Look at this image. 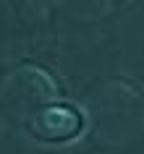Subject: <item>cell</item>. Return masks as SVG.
Masks as SVG:
<instances>
[{
	"label": "cell",
	"instance_id": "1",
	"mask_svg": "<svg viewBox=\"0 0 144 154\" xmlns=\"http://www.w3.org/2000/svg\"><path fill=\"white\" fill-rule=\"evenodd\" d=\"M45 125L53 131V136H68L79 125V120L68 110H47L45 112Z\"/></svg>",
	"mask_w": 144,
	"mask_h": 154
}]
</instances>
